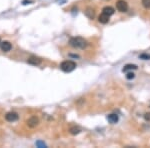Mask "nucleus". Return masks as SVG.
Here are the masks:
<instances>
[{"label": "nucleus", "mask_w": 150, "mask_h": 148, "mask_svg": "<svg viewBox=\"0 0 150 148\" xmlns=\"http://www.w3.org/2000/svg\"><path fill=\"white\" fill-rule=\"evenodd\" d=\"M109 17L108 15L104 14V13H102V14L99 15L98 17V21L100 23H102V24H106V23H108V21H109Z\"/></svg>", "instance_id": "obj_9"}, {"label": "nucleus", "mask_w": 150, "mask_h": 148, "mask_svg": "<svg viewBox=\"0 0 150 148\" xmlns=\"http://www.w3.org/2000/svg\"><path fill=\"white\" fill-rule=\"evenodd\" d=\"M32 1H30V0H23L22 1V4L23 5H26V4H30Z\"/></svg>", "instance_id": "obj_19"}, {"label": "nucleus", "mask_w": 150, "mask_h": 148, "mask_svg": "<svg viewBox=\"0 0 150 148\" xmlns=\"http://www.w3.org/2000/svg\"><path fill=\"white\" fill-rule=\"evenodd\" d=\"M0 45H1V41H0Z\"/></svg>", "instance_id": "obj_20"}, {"label": "nucleus", "mask_w": 150, "mask_h": 148, "mask_svg": "<svg viewBox=\"0 0 150 148\" xmlns=\"http://www.w3.org/2000/svg\"><path fill=\"white\" fill-rule=\"evenodd\" d=\"M107 120L109 121V123L115 124V123L118 122L119 117H118V115H116V114H109L107 116Z\"/></svg>", "instance_id": "obj_8"}, {"label": "nucleus", "mask_w": 150, "mask_h": 148, "mask_svg": "<svg viewBox=\"0 0 150 148\" xmlns=\"http://www.w3.org/2000/svg\"><path fill=\"white\" fill-rule=\"evenodd\" d=\"M0 47H1L2 51H4V52H9L10 50L12 49V45L9 41H3V42H1Z\"/></svg>", "instance_id": "obj_6"}, {"label": "nucleus", "mask_w": 150, "mask_h": 148, "mask_svg": "<svg viewBox=\"0 0 150 148\" xmlns=\"http://www.w3.org/2000/svg\"><path fill=\"white\" fill-rule=\"evenodd\" d=\"M76 68V63L74 61H71V60H66V61H63L60 64V69L63 72L69 73L71 71H73Z\"/></svg>", "instance_id": "obj_2"}, {"label": "nucleus", "mask_w": 150, "mask_h": 148, "mask_svg": "<svg viewBox=\"0 0 150 148\" xmlns=\"http://www.w3.org/2000/svg\"><path fill=\"white\" fill-rule=\"evenodd\" d=\"M142 5L146 9H150V0H142Z\"/></svg>", "instance_id": "obj_15"}, {"label": "nucleus", "mask_w": 150, "mask_h": 148, "mask_svg": "<svg viewBox=\"0 0 150 148\" xmlns=\"http://www.w3.org/2000/svg\"><path fill=\"white\" fill-rule=\"evenodd\" d=\"M134 77H135V74L132 72V71L131 72H128L127 74H126V78H127L128 80H132Z\"/></svg>", "instance_id": "obj_16"}, {"label": "nucleus", "mask_w": 150, "mask_h": 148, "mask_svg": "<svg viewBox=\"0 0 150 148\" xmlns=\"http://www.w3.org/2000/svg\"><path fill=\"white\" fill-rule=\"evenodd\" d=\"M70 133L73 134V135H76V134L80 133V129L78 127H71L70 128Z\"/></svg>", "instance_id": "obj_13"}, {"label": "nucleus", "mask_w": 150, "mask_h": 148, "mask_svg": "<svg viewBox=\"0 0 150 148\" xmlns=\"http://www.w3.org/2000/svg\"><path fill=\"white\" fill-rule=\"evenodd\" d=\"M114 9L111 7V6H106V7H104L103 9H102V13H104V14L108 15V16H111V15L114 14Z\"/></svg>", "instance_id": "obj_10"}, {"label": "nucleus", "mask_w": 150, "mask_h": 148, "mask_svg": "<svg viewBox=\"0 0 150 148\" xmlns=\"http://www.w3.org/2000/svg\"><path fill=\"white\" fill-rule=\"evenodd\" d=\"M116 8L120 12H127L128 10V4L124 0H118L116 3Z\"/></svg>", "instance_id": "obj_3"}, {"label": "nucleus", "mask_w": 150, "mask_h": 148, "mask_svg": "<svg viewBox=\"0 0 150 148\" xmlns=\"http://www.w3.org/2000/svg\"><path fill=\"white\" fill-rule=\"evenodd\" d=\"M139 58L142 60H150V54L148 53H142L139 55Z\"/></svg>", "instance_id": "obj_14"}, {"label": "nucleus", "mask_w": 150, "mask_h": 148, "mask_svg": "<svg viewBox=\"0 0 150 148\" xmlns=\"http://www.w3.org/2000/svg\"><path fill=\"white\" fill-rule=\"evenodd\" d=\"M69 44L70 46H72L73 48L76 49H84L87 47L88 43L82 37H71L70 40H69Z\"/></svg>", "instance_id": "obj_1"}, {"label": "nucleus", "mask_w": 150, "mask_h": 148, "mask_svg": "<svg viewBox=\"0 0 150 148\" xmlns=\"http://www.w3.org/2000/svg\"><path fill=\"white\" fill-rule=\"evenodd\" d=\"M85 15L88 17L89 19H93V18H94L95 12H94V10H93L92 8L88 7L87 9H86V11H85Z\"/></svg>", "instance_id": "obj_12"}, {"label": "nucleus", "mask_w": 150, "mask_h": 148, "mask_svg": "<svg viewBox=\"0 0 150 148\" xmlns=\"http://www.w3.org/2000/svg\"><path fill=\"white\" fill-rule=\"evenodd\" d=\"M138 67L136 66L135 64H126L124 67H123L122 71L123 72H127V71H132V70H136Z\"/></svg>", "instance_id": "obj_11"}, {"label": "nucleus", "mask_w": 150, "mask_h": 148, "mask_svg": "<svg viewBox=\"0 0 150 148\" xmlns=\"http://www.w3.org/2000/svg\"><path fill=\"white\" fill-rule=\"evenodd\" d=\"M144 119L146 121H148V122H150V112H146L144 114Z\"/></svg>", "instance_id": "obj_18"}, {"label": "nucleus", "mask_w": 150, "mask_h": 148, "mask_svg": "<svg viewBox=\"0 0 150 148\" xmlns=\"http://www.w3.org/2000/svg\"><path fill=\"white\" fill-rule=\"evenodd\" d=\"M18 118H19V115L17 114L16 112H8L7 114L5 115V119L8 122H15V121L18 120Z\"/></svg>", "instance_id": "obj_4"}, {"label": "nucleus", "mask_w": 150, "mask_h": 148, "mask_svg": "<svg viewBox=\"0 0 150 148\" xmlns=\"http://www.w3.org/2000/svg\"><path fill=\"white\" fill-rule=\"evenodd\" d=\"M36 146L39 148H43V147H46V144H45L44 142H42V141H37V142H36Z\"/></svg>", "instance_id": "obj_17"}, {"label": "nucleus", "mask_w": 150, "mask_h": 148, "mask_svg": "<svg viewBox=\"0 0 150 148\" xmlns=\"http://www.w3.org/2000/svg\"><path fill=\"white\" fill-rule=\"evenodd\" d=\"M26 123H27V125L29 126L30 128H34L39 124V119L36 116H32L26 121Z\"/></svg>", "instance_id": "obj_5"}, {"label": "nucleus", "mask_w": 150, "mask_h": 148, "mask_svg": "<svg viewBox=\"0 0 150 148\" xmlns=\"http://www.w3.org/2000/svg\"><path fill=\"white\" fill-rule=\"evenodd\" d=\"M27 62L29 63V64L36 66V65H39L41 63V59L40 58H38V57H36V56H31V57L28 58Z\"/></svg>", "instance_id": "obj_7"}]
</instances>
